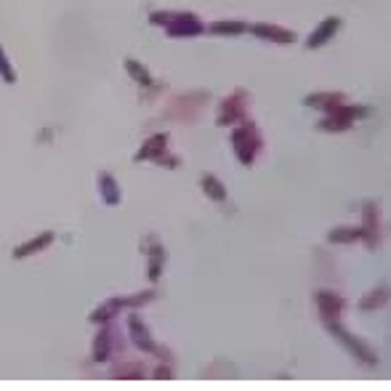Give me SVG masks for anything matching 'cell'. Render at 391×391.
Here are the masks:
<instances>
[{
  "mask_svg": "<svg viewBox=\"0 0 391 391\" xmlns=\"http://www.w3.org/2000/svg\"><path fill=\"white\" fill-rule=\"evenodd\" d=\"M245 104H248V93L234 91L232 96H226L221 101V110H219V126H234L237 120L245 117Z\"/></svg>",
  "mask_w": 391,
  "mask_h": 391,
  "instance_id": "cell-4",
  "label": "cell"
},
{
  "mask_svg": "<svg viewBox=\"0 0 391 391\" xmlns=\"http://www.w3.org/2000/svg\"><path fill=\"white\" fill-rule=\"evenodd\" d=\"M389 301V288L383 285V288H378V290H372L370 296L365 298V301H359V309H365V312H370L375 306H383Z\"/></svg>",
  "mask_w": 391,
  "mask_h": 391,
  "instance_id": "cell-22",
  "label": "cell"
},
{
  "mask_svg": "<svg viewBox=\"0 0 391 391\" xmlns=\"http://www.w3.org/2000/svg\"><path fill=\"white\" fill-rule=\"evenodd\" d=\"M126 70H128V74L139 83V86H144V88H149V86H154V80H152V74L136 61V59H126Z\"/></svg>",
  "mask_w": 391,
  "mask_h": 391,
  "instance_id": "cell-17",
  "label": "cell"
},
{
  "mask_svg": "<svg viewBox=\"0 0 391 391\" xmlns=\"http://www.w3.org/2000/svg\"><path fill=\"white\" fill-rule=\"evenodd\" d=\"M253 35L263 37V40H272V43H279V46H288V43H296V32L290 30H282L277 24H253L248 27Z\"/></svg>",
  "mask_w": 391,
  "mask_h": 391,
  "instance_id": "cell-8",
  "label": "cell"
},
{
  "mask_svg": "<svg viewBox=\"0 0 391 391\" xmlns=\"http://www.w3.org/2000/svg\"><path fill=\"white\" fill-rule=\"evenodd\" d=\"M51 242H54V232H43V234H37V237H32V240H27L24 245L14 248V259L35 256V253H40V250H46Z\"/></svg>",
  "mask_w": 391,
  "mask_h": 391,
  "instance_id": "cell-11",
  "label": "cell"
},
{
  "mask_svg": "<svg viewBox=\"0 0 391 391\" xmlns=\"http://www.w3.org/2000/svg\"><path fill=\"white\" fill-rule=\"evenodd\" d=\"M232 147H234V154H237V160L242 166H253V160H256V154L261 149L259 128L253 123H245L242 128L232 133Z\"/></svg>",
  "mask_w": 391,
  "mask_h": 391,
  "instance_id": "cell-2",
  "label": "cell"
},
{
  "mask_svg": "<svg viewBox=\"0 0 391 391\" xmlns=\"http://www.w3.org/2000/svg\"><path fill=\"white\" fill-rule=\"evenodd\" d=\"M128 333H130V341L136 343V349H141V352L147 354H157V343L152 341V333H149V328L139 319L136 314L128 317Z\"/></svg>",
  "mask_w": 391,
  "mask_h": 391,
  "instance_id": "cell-6",
  "label": "cell"
},
{
  "mask_svg": "<svg viewBox=\"0 0 391 391\" xmlns=\"http://www.w3.org/2000/svg\"><path fill=\"white\" fill-rule=\"evenodd\" d=\"M325 328H328V330L333 333L335 341H338L341 346H346V349L352 352V357H357L359 362H365V365H370V368L372 365H378V354L372 352L368 343H362L357 335L349 333L343 325H338V322H333V319H328V322H325Z\"/></svg>",
  "mask_w": 391,
  "mask_h": 391,
  "instance_id": "cell-3",
  "label": "cell"
},
{
  "mask_svg": "<svg viewBox=\"0 0 391 391\" xmlns=\"http://www.w3.org/2000/svg\"><path fill=\"white\" fill-rule=\"evenodd\" d=\"M154 163H157V166L176 168V166H179V157H166V154H163V157H157V160H154Z\"/></svg>",
  "mask_w": 391,
  "mask_h": 391,
  "instance_id": "cell-24",
  "label": "cell"
},
{
  "mask_svg": "<svg viewBox=\"0 0 391 391\" xmlns=\"http://www.w3.org/2000/svg\"><path fill=\"white\" fill-rule=\"evenodd\" d=\"M328 240L330 242H357V240H362V234H359V226H338V229H330Z\"/></svg>",
  "mask_w": 391,
  "mask_h": 391,
  "instance_id": "cell-20",
  "label": "cell"
},
{
  "mask_svg": "<svg viewBox=\"0 0 391 391\" xmlns=\"http://www.w3.org/2000/svg\"><path fill=\"white\" fill-rule=\"evenodd\" d=\"M168 133H154L152 139H147L141 144V152L136 154V160H157L168 152Z\"/></svg>",
  "mask_w": 391,
  "mask_h": 391,
  "instance_id": "cell-10",
  "label": "cell"
},
{
  "mask_svg": "<svg viewBox=\"0 0 391 391\" xmlns=\"http://www.w3.org/2000/svg\"><path fill=\"white\" fill-rule=\"evenodd\" d=\"M365 114L362 107H352V104H338L333 112H328V117L319 123L322 130H346L354 123V117Z\"/></svg>",
  "mask_w": 391,
  "mask_h": 391,
  "instance_id": "cell-5",
  "label": "cell"
},
{
  "mask_svg": "<svg viewBox=\"0 0 391 391\" xmlns=\"http://www.w3.org/2000/svg\"><path fill=\"white\" fill-rule=\"evenodd\" d=\"M120 309H126V298H112V301L101 303V306L93 312L91 322H96V325H101V322H110L112 317H117V312H120Z\"/></svg>",
  "mask_w": 391,
  "mask_h": 391,
  "instance_id": "cell-15",
  "label": "cell"
},
{
  "mask_svg": "<svg viewBox=\"0 0 391 391\" xmlns=\"http://www.w3.org/2000/svg\"><path fill=\"white\" fill-rule=\"evenodd\" d=\"M0 74H3L6 83H17V72L11 70V61H8V56L3 54V48H0Z\"/></svg>",
  "mask_w": 391,
  "mask_h": 391,
  "instance_id": "cell-23",
  "label": "cell"
},
{
  "mask_svg": "<svg viewBox=\"0 0 391 391\" xmlns=\"http://www.w3.org/2000/svg\"><path fill=\"white\" fill-rule=\"evenodd\" d=\"M112 333L110 330H101L96 335V343H93V362H104L110 357V346H112Z\"/></svg>",
  "mask_w": 391,
  "mask_h": 391,
  "instance_id": "cell-19",
  "label": "cell"
},
{
  "mask_svg": "<svg viewBox=\"0 0 391 391\" xmlns=\"http://www.w3.org/2000/svg\"><path fill=\"white\" fill-rule=\"evenodd\" d=\"M149 21L154 27H166V32L170 37H194L205 32V24L200 21V17L184 14V11H179V14H173V11H154L149 17Z\"/></svg>",
  "mask_w": 391,
  "mask_h": 391,
  "instance_id": "cell-1",
  "label": "cell"
},
{
  "mask_svg": "<svg viewBox=\"0 0 391 391\" xmlns=\"http://www.w3.org/2000/svg\"><path fill=\"white\" fill-rule=\"evenodd\" d=\"M375 219H378V213H375V205L368 203V205H365V226H359V234L368 240V245H370V248H375V245H378V237H375V234H378V221H375Z\"/></svg>",
  "mask_w": 391,
  "mask_h": 391,
  "instance_id": "cell-13",
  "label": "cell"
},
{
  "mask_svg": "<svg viewBox=\"0 0 391 391\" xmlns=\"http://www.w3.org/2000/svg\"><path fill=\"white\" fill-rule=\"evenodd\" d=\"M154 378H173V370H168V368H160V370L154 372Z\"/></svg>",
  "mask_w": 391,
  "mask_h": 391,
  "instance_id": "cell-25",
  "label": "cell"
},
{
  "mask_svg": "<svg viewBox=\"0 0 391 391\" xmlns=\"http://www.w3.org/2000/svg\"><path fill=\"white\" fill-rule=\"evenodd\" d=\"M99 189H101V197H104L107 205H120L123 192H120V186H117V181L112 179L110 173H101L99 176Z\"/></svg>",
  "mask_w": 391,
  "mask_h": 391,
  "instance_id": "cell-14",
  "label": "cell"
},
{
  "mask_svg": "<svg viewBox=\"0 0 391 391\" xmlns=\"http://www.w3.org/2000/svg\"><path fill=\"white\" fill-rule=\"evenodd\" d=\"M203 189H205V194H208L210 200H219V203H221V200H226V186H223L221 181L216 179V176H210V173H208V176H203Z\"/></svg>",
  "mask_w": 391,
  "mask_h": 391,
  "instance_id": "cell-18",
  "label": "cell"
},
{
  "mask_svg": "<svg viewBox=\"0 0 391 391\" xmlns=\"http://www.w3.org/2000/svg\"><path fill=\"white\" fill-rule=\"evenodd\" d=\"M245 30H248L245 21H216V24H210L213 35H240Z\"/></svg>",
  "mask_w": 391,
  "mask_h": 391,
  "instance_id": "cell-21",
  "label": "cell"
},
{
  "mask_svg": "<svg viewBox=\"0 0 391 391\" xmlns=\"http://www.w3.org/2000/svg\"><path fill=\"white\" fill-rule=\"evenodd\" d=\"M163 263H166V250L160 245H152L149 248V279H160V272H163Z\"/></svg>",
  "mask_w": 391,
  "mask_h": 391,
  "instance_id": "cell-16",
  "label": "cell"
},
{
  "mask_svg": "<svg viewBox=\"0 0 391 391\" xmlns=\"http://www.w3.org/2000/svg\"><path fill=\"white\" fill-rule=\"evenodd\" d=\"M303 104L306 107H314V110L333 112L338 104H343V96L341 93H314V96H306Z\"/></svg>",
  "mask_w": 391,
  "mask_h": 391,
  "instance_id": "cell-12",
  "label": "cell"
},
{
  "mask_svg": "<svg viewBox=\"0 0 391 391\" xmlns=\"http://www.w3.org/2000/svg\"><path fill=\"white\" fill-rule=\"evenodd\" d=\"M317 306H319L322 319L328 322V319H338L341 309H343V301H341V296L330 293V290H322V293H317Z\"/></svg>",
  "mask_w": 391,
  "mask_h": 391,
  "instance_id": "cell-9",
  "label": "cell"
},
{
  "mask_svg": "<svg viewBox=\"0 0 391 391\" xmlns=\"http://www.w3.org/2000/svg\"><path fill=\"white\" fill-rule=\"evenodd\" d=\"M341 24H343V21H341L338 17L322 19V24L317 27L312 35L306 37V48H309V51H314V48H322L325 43H330V37H333L335 32L341 30Z\"/></svg>",
  "mask_w": 391,
  "mask_h": 391,
  "instance_id": "cell-7",
  "label": "cell"
}]
</instances>
